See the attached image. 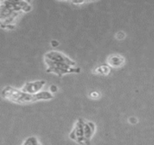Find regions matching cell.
Instances as JSON below:
<instances>
[{
    "mask_svg": "<svg viewBox=\"0 0 154 145\" xmlns=\"http://www.w3.org/2000/svg\"><path fill=\"white\" fill-rule=\"evenodd\" d=\"M44 61L46 66L45 71L60 77L67 74H78L81 72V68L77 66L75 61L59 51L46 52L44 55Z\"/></svg>",
    "mask_w": 154,
    "mask_h": 145,
    "instance_id": "cell-1",
    "label": "cell"
},
{
    "mask_svg": "<svg viewBox=\"0 0 154 145\" xmlns=\"http://www.w3.org/2000/svg\"><path fill=\"white\" fill-rule=\"evenodd\" d=\"M32 6L26 1L0 2V27L11 30L15 27L17 18L23 13L31 11Z\"/></svg>",
    "mask_w": 154,
    "mask_h": 145,
    "instance_id": "cell-2",
    "label": "cell"
},
{
    "mask_svg": "<svg viewBox=\"0 0 154 145\" xmlns=\"http://www.w3.org/2000/svg\"><path fill=\"white\" fill-rule=\"evenodd\" d=\"M1 96L8 101L16 103L18 104L35 103L33 95L26 94L22 92L21 90L14 88L12 86H5L1 90Z\"/></svg>",
    "mask_w": 154,
    "mask_h": 145,
    "instance_id": "cell-3",
    "label": "cell"
},
{
    "mask_svg": "<svg viewBox=\"0 0 154 145\" xmlns=\"http://www.w3.org/2000/svg\"><path fill=\"white\" fill-rule=\"evenodd\" d=\"M85 120L84 118H79L69 133V138L80 145H88L85 138Z\"/></svg>",
    "mask_w": 154,
    "mask_h": 145,
    "instance_id": "cell-4",
    "label": "cell"
},
{
    "mask_svg": "<svg viewBox=\"0 0 154 145\" xmlns=\"http://www.w3.org/2000/svg\"><path fill=\"white\" fill-rule=\"evenodd\" d=\"M45 80H35V81H32V82H27L24 85V86L20 89L22 92L34 95L37 93H39L40 91L43 90V88L45 85Z\"/></svg>",
    "mask_w": 154,
    "mask_h": 145,
    "instance_id": "cell-5",
    "label": "cell"
},
{
    "mask_svg": "<svg viewBox=\"0 0 154 145\" xmlns=\"http://www.w3.org/2000/svg\"><path fill=\"white\" fill-rule=\"evenodd\" d=\"M84 129H85V140H86L87 144L89 145L92 138L94 137V133L96 131V125H95L94 122L85 120Z\"/></svg>",
    "mask_w": 154,
    "mask_h": 145,
    "instance_id": "cell-6",
    "label": "cell"
},
{
    "mask_svg": "<svg viewBox=\"0 0 154 145\" xmlns=\"http://www.w3.org/2000/svg\"><path fill=\"white\" fill-rule=\"evenodd\" d=\"M107 63L108 65L110 67H113V68H119L121 66H122L125 63V59L123 56L120 55V54H112L108 57L107 59Z\"/></svg>",
    "mask_w": 154,
    "mask_h": 145,
    "instance_id": "cell-7",
    "label": "cell"
},
{
    "mask_svg": "<svg viewBox=\"0 0 154 145\" xmlns=\"http://www.w3.org/2000/svg\"><path fill=\"white\" fill-rule=\"evenodd\" d=\"M34 102H39V101H50L54 99V94H51L49 91H40L39 93L33 95Z\"/></svg>",
    "mask_w": 154,
    "mask_h": 145,
    "instance_id": "cell-8",
    "label": "cell"
},
{
    "mask_svg": "<svg viewBox=\"0 0 154 145\" xmlns=\"http://www.w3.org/2000/svg\"><path fill=\"white\" fill-rule=\"evenodd\" d=\"M111 72V67L109 65H100L94 70V74L107 76Z\"/></svg>",
    "mask_w": 154,
    "mask_h": 145,
    "instance_id": "cell-9",
    "label": "cell"
},
{
    "mask_svg": "<svg viewBox=\"0 0 154 145\" xmlns=\"http://www.w3.org/2000/svg\"><path fill=\"white\" fill-rule=\"evenodd\" d=\"M22 145H42L39 141L38 138L35 136H29L25 139V140L22 142Z\"/></svg>",
    "mask_w": 154,
    "mask_h": 145,
    "instance_id": "cell-10",
    "label": "cell"
},
{
    "mask_svg": "<svg viewBox=\"0 0 154 145\" xmlns=\"http://www.w3.org/2000/svg\"><path fill=\"white\" fill-rule=\"evenodd\" d=\"M100 96H101L100 93H99V92H96V91H93V92H91V93L89 94V97H90L91 99H94V100L100 98Z\"/></svg>",
    "mask_w": 154,
    "mask_h": 145,
    "instance_id": "cell-11",
    "label": "cell"
},
{
    "mask_svg": "<svg viewBox=\"0 0 154 145\" xmlns=\"http://www.w3.org/2000/svg\"><path fill=\"white\" fill-rule=\"evenodd\" d=\"M125 36H126V35H125V33L122 32V31H120V32H118V33L115 35L116 39H118V40H122V39L125 38Z\"/></svg>",
    "mask_w": 154,
    "mask_h": 145,
    "instance_id": "cell-12",
    "label": "cell"
},
{
    "mask_svg": "<svg viewBox=\"0 0 154 145\" xmlns=\"http://www.w3.org/2000/svg\"><path fill=\"white\" fill-rule=\"evenodd\" d=\"M49 92H50L51 94H56V93L58 92V87H57V85H51L50 87H49Z\"/></svg>",
    "mask_w": 154,
    "mask_h": 145,
    "instance_id": "cell-13",
    "label": "cell"
},
{
    "mask_svg": "<svg viewBox=\"0 0 154 145\" xmlns=\"http://www.w3.org/2000/svg\"><path fill=\"white\" fill-rule=\"evenodd\" d=\"M128 122H129L131 124H136V123L138 122V120H137V118L131 116V117H130V118L128 119Z\"/></svg>",
    "mask_w": 154,
    "mask_h": 145,
    "instance_id": "cell-14",
    "label": "cell"
},
{
    "mask_svg": "<svg viewBox=\"0 0 154 145\" xmlns=\"http://www.w3.org/2000/svg\"><path fill=\"white\" fill-rule=\"evenodd\" d=\"M51 45L53 47H57V46H59V42L57 40H52L51 41Z\"/></svg>",
    "mask_w": 154,
    "mask_h": 145,
    "instance_id": "cell-15",
    "label": "cell"
},
{
    "mask_svg": "<svg viewBox=\"0 0 154 145\" xmlns=\"http://www.w3.org/2000/svg\"><path fill=\"white\" fill-rule=\"evenodd\" d=\"M72 5H83V4H85L86 2H84V1H81V2H71Z\"/></svg>",
    "mask_w": 154,
    "mask_h": 145,
    "instance_id": "cell-16",
    "label": "cell"
}]
</instances>
